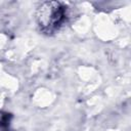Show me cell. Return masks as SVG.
<instances>
[{"label":"cell","instance_id":"6da1fadb","mask_svg":"<svg viewBox=\"0 0 131 131\" xmlns=\"http://www.w3.org/2000/svg\"><path fill=\"white\" fill-rule=\"evenodd\" d=\"M68 18V7L58 1L43 2L36 11L37 25L41 32L53 34L57 32Z\"/></svg>","mask_w":131,"mask_h":131}]
</instances>
